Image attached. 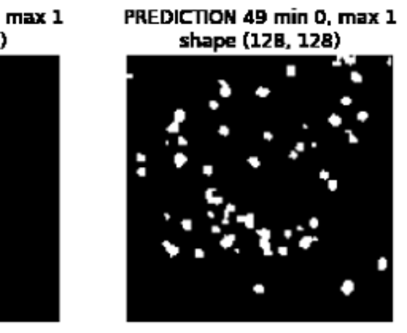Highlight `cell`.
<instances>
[{"instance_id": "obj_1", "label": "cell", "mask_w": 407, "mask_h": 333, "mask_svg": "<svg viewBox=\"0 0 407 333\" xmlns=\"http://www.w3.org/2000/svg\"><path fill=\"white\" fill-rule=\"evenodd\" d=\"M353 290H355V282L352 281V279H347V281H343L341 285V292L348 297V295L353 294Z\"/></svg>"}, {"instance_id": "obj_2", "label": "cell", "mask_w": 407, "mask_h": 333, "mask_svg": "<svg viewBox=\"0 0 407 333\" xmlns=\"http://www.w3.org/2000/svg\"><path fill=\"white\" fill-rule=\"evenodd\" d=\"M173 163H176V166L180 169V168H183L184 165H187L188 163V156L184 155V153H176V155H173Z\"/></svg>"}, {"instance_id": "obj_3", "label": "cell", "mask_w": 407, "mask_h": 333, "mask_svg": "<svg viewBox=\"0 0 407 333\" xmlns=\"http://www.w3.org/2000/svg\"><path fill=\"white\" fill-rule=\"evenodd\" d=\"M236 241V235H226L223 240L220 241V246L223 247V249H229V247H232V244H234Z\"/></svg>"}, {"instance_id": "obj_4", "label": "cell", "mask_w": 407, "mask_h": 333, "mask_svg": "<svg viewBox=\"0 0 407 333\" xmlns=\"http://www.w3.org/2000/svg\"><path fill=\"white\" fill-rule=\"evenodd\" d=\"M184 120H187V112H184L183 109H177L176 112H173V121H177V123H183Z\"/></svg>"}, {"instance_id": "obj_5", "label": "cell", "mask_w": 407, "mask_h": 333, "mask_svg": "<svg viewBox=\"0 0 407 333\" xmlns=\"http://www.w3.org/2000/svg\"><path fill=\"white\" fill-rule=\"evenodd\" d=\"M328 123H330L331 126H334V128H337V126L342 125V118L337 114H331L330 117H328Z\"/></svg>"}, {"instance_id": "obj_6", "label": "cell", "mask_w": 407, "mask_h": 333, "mask_svg": "<svg viewBox=\"0 0 407 333\" xmlns=\"http://www.w3.org/2000/svg\"><path fill=\"white\" fill-rule=\"evenodd\" d=\"M244 225L247 226V228H248V230L255 228V214L248 213V214L245 215V222H244Z\"/></svg>"}, {"instance_id": "obj_7", "label": "cell", "mask_w": 407, "mask_h": 333, "mask_svg": "<svg viewBox=\"0 0 407 333\" xmlns=\"http://www.w3.org/2000/svg\"><path fill=\"white\" fill-rule=\"evenodd\" d=\"M312 246V236H303L299 241V247L301 249H309Z\"/></svg>"}, {"instance_id": "obj_8", "label": "cell", "mask_w": 407, "mask_h": 333, "mask_svg": "<svg viewBox=\"0 0 407 333\" xmlns=\"http://www.w3.org/2000/svg\"><path fill=\"white\" fill-rule=\"evenodd\" d=\"M255 94H256L258 98H267L269 94H271V89L266 88V87H258Z\"/></svg>"}, {"instance_id": "obj_9", "label": "cell", "mask_w": 407, "mask_h": 333, "mask_svg": "<svg viewBox=\"0 0 407 333\" xmlns=\"http://www.w3.org/2000/svg\"><path fill=\"white\" fill-rule=\"evenodd\" d=\"M231 94H232V89H231L229 84H225V87L220 88V96L221 98H231Z\"/></svg>"}, {"instance_id": "obj_10", "label": "cell", "mask_w": 407, "mask_h": 333, "mask_svg": "<svg viewBox=\"0 0 407 333\" xmlns=\"http://www.w3.org/2000/svg\"><path fill=\"white\" fill-rule=\"evenodd\" d=\"M178 131H180V123H177V121H172V123L167 126L169 134H178Z\"/></svg>"}, {"instance_id": "obj_11", "label": "cell", "mask_w": 407, "mask_h": 333, "mask_svg": "<svg viewBox=\"0 0 407 333\" xmlns=\"http://www.w3.org/2000/svg\"><path fill=\"white\" fill-rule=\"evenodd\" d=\"M388 268V260L385 257H380L377 260V269L379 271H385Z\"/></svg>"}, {"instance_id": "obj_12", "label": "cell", "mask_w": 407, "mask_h": 333, "mask_svg": "<svg viewBox=\"0 0 407 333\" xmlns=\"http://www.w3.org/2000/svg\"><path fill=\"white\" fill-rule=\"evenodd\" d=\"M248 165H250L252 168H255V169H258L261 166V160L258 156H248Z\"/></svg>"}, {"instance_id": "obj_13", "label": "cell", "mask_w": 407, "mask_h": 333, "mask_svg": "<svg viewBox=\"0 0 407 333\" xmlns=\"http://www.w3.org/2000/svg\"><path fill=\"white\" fill-rule=\"evenodd\" d=\"M350 80L353 82V83H363V75L359 72H357V71H352L350 72Z\"/></svg>"}, {"instance_id": "obj_14", "label": "cell", "mask_w": 407, "mask_h": 333, "mask_svg": "<svg viewBox=\"0 0 407 333\" xmlns=\"http://www.w3.org/2000/svg\"><path fill=\"white\" fill-rule=\"evenodd\" d=\"M193 226H194V224H193V220H191V219H183V220H182V228H183L184 231H191V230H193Z\"/></svg>"}, {"instance_id": "obj_15", "label": "cell", "mask_w": 407, "mask_h": 333, "mask_svg": "<svg viewBox=\"0 0 407 333\" xmlns=\"http://www.w3.org/2000/svg\"><path fill=\"white\" fill-rule=\"evenodd\" d=\"M285 72H287V77L293 78V77H296V73H298V69H296L294 64H288L287 69H285Z\"/></svg>"}, {"instance_id": "obj_16", "label": "cell", "mask_w": 407, "mask_h": 333, "mask_svg": "<svg viewBox=\"0 0 407 333\" xmlns=\"http://www.w3.org/2000/svg\"><path fill=\"white\" fill-rule=\"evenodd\" d=\"M256 233H258V236H260V237H264V240H271V236H272L271 230H267V228L256 230Z\"/></svg>"}, {"instance_id": "obj_17", "label": "cell", "mask_w": 407, "mask_h": 333, "mask_svg": "<svg viewBox=\"0 0 407 333\" xmlns=\"http://www.w3.org/2000/svg\"><path fill=\"white\" fill-rule=\"evenodd\" d=\"M326 182H328V190H331V192H336L337 187H339V182H337L336 179H331L330 177Z\"/></svg>"}, {"instance_id": "obj_18", "label": "cell", "mask_w": 407, "mask_h": 333, "mask_svg": "<svg viewBox=\"0 0 407 333\" xmlns=\"http://www.w3.org/2000/svg\"><path fill=\"white\" fill-rule=\"evenodd\" d=\"M309 226L312 230H319V226H320V220H319V217H310V220H309Z\"/></svg>"}, {"instance_id": "obj_19", "label": "cell", "mask_w": 407, "mask_h": 333, "mask_svg": "<svg viewBox=\"0 0 407 333\" xmlns=\"http://www.w3.org/2000/svg\"><path fill=\"white\" fill-rule=\"evenodd\" d=\"M218 134H220V136H223V137H228V136L231 134V129H229V126H226V125H221L220 128H218Z\"/></svg>"}, {"instance_id": "obj_20", "label": "cell", "mask_w": 407, "mask_h": 333, "mask_svg": "<svg viewBox=\"0 0 407 333\" xmlns=\"http://www.w3.org/2000/svg\"><path fill=\"white\" fill-rule=\"evenodd\" d=\"M225 203V198L223 197H212L210 198V201H209V204H215V206H220V204H223Z\"/></svg>"}, {"instance_id": "obj_21", "label": "cell", "mask_w": 407, "mask_h": 333, "mask_svg": "<svg viewBox=\"0 0 407 333\" xmlns=\"http://www.w3.org/2000/svg\"><path fill=\"white\" fill-rule=\"evenodd\" d=\"M215 195H216V188H214V187L207 188V190H205V201H207V203H209L210 198L215 197Z\"/></svg>"}, {"instance_id": "obj_22", "label": "cell", "mask_w": 407, "mask_h": 333, "mask_svg": "<svg viewBox=\"0 0 407 333\" xmlns=\"http://www.w3.org/2000/svg\"><path fill=\"white\" fill-rule=\"evenodd\" d=\"M368 118H369V114L366 112V110H361V112L357 114V120L361 121V123H364V121H366Z\"/></svg>"}, {"instance_id": "obj_23", "label": "cell", "mask_w": 407, "mask_h": 333, "mask_svg": "<svg viewBox=\"0 0 407 333\" xmlns=\"http://www.w3.org/2000/svg\"><path fill=\"white\" fill-rule=\"evenodd\" d=\"M167 252H169V255H171V257H177L178 253H180V247L172 244V246L167 249Z\"/></svg>"}, {"instance_id": "obj_24", "label": "cell", "mask_w": 407, "mask_h": 333, "mask_svg": "<svg viewBox=\"0 0 407 333\" xmlns=\"http://www.w3.org/2000/svg\"><path fill=\"white\" fill-rule=\"evenodd\" d=\"M253 292L258 294V295H263L264 292H266V289H264L263 284H255L253 285Z\"/></svg>"}, {"instance_id": "obj_25", "label": "cell", "mask_w": 407, "mask_h": 333, "mask_svg": "<svg viewBox=\"0 0 407 333\" xmlns=\"http://www.w3.org/2000/svg\"><path fill=\"white\" fill-rule=\"evenodd\" d=\"M202 174H204V176H212V174H214V166L212 165L202 166Z\"/></svg>"}, {"instance_id": "obj_26", "label": "cell", "mask_w": 407, "mask_h": 333, "mask_svg": "<svg viewBox=\"0 0 407 333\" xmlns=\"http://www.w3.org/2000/svg\"><path fill=\"white\" fill-rule=\"evenodd\" d=\"M260 247L264 251V249H271V242H269V240H264V237H261L260 240Z\"/></svg>"}, {"instance_id": "obj_27", "label": "cell", "mask_w": 407, "mask_h": 333, "mask_svg": "<svg viewBox=\"0 0 407 333\" xmlns=\"http://www.w3.org/2000/svg\"><path fill=\"white\" fill-rule=\"evenodd\" d=\"M277 252H278V255H282V257H287L288 253H290V249H288V247H285V246H280L278 249H277Z\"/></svg>"}, {"instance_id": "obj_28", "label": "cell", "mask_w": 407, "mask_h": 333, "mask_svg": "<svg viewBox=\"0 0 407 333\" xmlns=\"http://www.w3.org/2000/svg\"><path fill=\"white\" fill-rule=\"evenodd\" d=\"M177 144H178L180 147H187V145H188V139H187V137H184V136H178Z\"/></svg>"}, {"instance_id": "obj_29", "label": "cell", "mask_w": 407, "mask_h": 333, "mask_svg": "<svg viewBox=\"0 0 407 333\" xmlns=\"http://www.w3.org/2000/svg\"><path fill=\"white\" fill-rule=\"evenodd\" d=\"M352 98L350 96H343V98H341V104L342 105H346V107H348V105H352Z\"/></svg>"}, {"instance_id": "obj_30", "label": "cell", "mask_w": 407, "mask_h": 333, "mask_svg": "<svg viewBox=\"0 0 407 333\" xmlns=\"http://www.w3.org/2000/svg\"><path fill=\"white\" fill-rule=\"evenodd\" d=\"M294 150L298 152V153L304 152V150H305V144H304V142H301V141H299V142H296V147H294Z\"/></svg>"}, {"instance_id": "obj_31", "label": "cell", "mask_w": 407, "mask_h": 333, "mask_svg": "<svg viewBox=\"0 0 407 333\" xmlns=\"http://www.w3.org/2000/svg\"><path fill=\"white\" fill-rule=\"evenodd\" d=\"M343 62H346V64H348V66H353L357 62V57L355 56H347L346 60H343Z\"/></svg>"}, {"instance_id": "obj_32", "label": "cell", "mask_w": 407, "mask_h": 333, "mask_svg": "<svg viewBox=\"0 0 407 333\" xmlns=\"http://www.w3.org/2000/svg\"><path fill=\"white\" fill-rule=\"evenodd\" d=\"M135 160L139 163H145L146 161V155H145V153H140V152L135 153Z\"/></svg>"}, {"instance_id": "obj_33", "label": "cell", "mask_w": 407, "mask_h": 333, "mask_svg": "<svg viewBox=\"0 0 407 333\" xmlns=\"http://www.w3.org/2000/svg\"><path fill=\"white\" fill-rule=\"evenodd\" d=\"M263 137H264V141H267V142L274 141V134L271 133V131H264V133H263Z\"/></svg>"}, {"instance_id": "obj_34", "label": "cell", "mask_w": 407, "mask_h": 333, "mask_svg": "<svg viewBox=\"0 0 407 333\" xmlns=\"http://www.w3.org/2000/svg\"><path fill=\"white\" fill-rule=\"evenodd\" d=\"M135 174L139 177H145L146 176V169L144 168V166H140V168H137V171H135Z\"/></svg>"}, {"instance_id": "obj_35", "label": "cell", "mask_w": 407, "mask_h": 333, "mask_svg": "<svg viewBox=\"0 0 407 333\" xmlns=\"http://www.w3.org/2000/svg\"><path fill=\"white\" fill-rule=\"evenodd\" d=\"M194 257L196 258H204L205 257V252H204V249H194Z\"/></svg>"}, {"instance_id": "obj_36", "label": "cell", "mask_w": 407, "mask_h": 333, "mask_svg": "<svg viewBox=\"0 0 407 333\" xmlns=\"http://www.w3.org/2000/svg\"><path fill=\"white\" fill-rule=\"evenodd\" d=\"M209 107H210V110H218L220 102H216V100H209Z\"/></svg>"}, {"instance_id": "obj_37", "label": "cell", "mask_w": 407, "mask_h": 333, "mask_svg": "<svg viewBox=\"0 0 407 333\" xmlns=\"http://www.w3.org/2000/svg\"><path fill=\"white\" fill-rule=\"evenodd\" d=\"M319 176H320V179H323V181H328V179H330V177H331V174H330V172H328V171H326V169H323V171H320V174H319Z\"/></svg>"}, {"instance_id": "obj_38", "label": "cell", "mask_w": 407, "mask_h": 333, "mask_svg": "<svg viewBox=\"0 0 407 333\" xmlns=\"http://www.w3.org/2000/svg\"><path fill=\"white\" fill-rule=\"evenodd\" d=\"M348 142H350V144H358L359 139H358V137L355 134L350 133V134H348Z\"/></svg>"}, {"instance_id": "obj_39", "label": "cell", "mask_w": 407, "mask_h": 333, "mask_svg": "<svg viewBox=\"0 0 407 333\" xmlns=\"http://www.w3.org/2000/svg\"><path fill=\"white\" fill-rule=\"evenodd\" d=\"M225 210H228V213H229V214H232V213H236V210H237V208H236V204H231V203H229V204H226V208H225Z\"/></svg>"}, {"instance_id": "obj_40", "label": "cell", "mask_w": 407, "mask_h": 333, "mask_svg": "<svg viewBox=\"0 0 407 333\" xmlns=\"http://www.w3.org/2000/svg\"><path fill=\"white\" fill-rule=\"evenodd\" d=\"M298 156H299V153L296 152V150H292V152L288 153V158H290V160H298Z\"/></svg>"}, {"instance_id": "obj_41", "label": "cell", "mask_w": 407, "mask_h": 333, "mask_svg": "<svg viewBox=\"0 0 407 333\" xmlns=\"http://www.w3.org/2000/svg\"><path fill=\"white\" fill-rule=\"evenodd\" d=\"M210 231H212V233H214V235H220V233H221V228H220V226H218V225H214V226H212V228H210Z\"/></svg>"}, {"instance_id": "obj_42", "label": "cell", "mask_w": 407, "mask_h": 333, "mask_svg": "<svg viewBox=\"0 0 407 333\" xmlns=\"http://www.w3.org/2000/svg\"><path fill=\"white\" fill-rule=\"evenodd\" d=\"M332 66H334V67H341L342 66V60H341V57H336V60L332 61Z\"/></svg>"}, {"instance_id": "obj_43", "label": "cell", "mask_w": 407, "mask_h": 333, "mask_svg": "<svg viewBox=\"0 0 407 333\" xmlns=\"http://www.w3.org/2000/svg\"><path fill=\"white\" fill-rule=\"evenodd\" d=\"M283 236L287 237V240H290V237L293 236V231H292V230H285V231H283Z\"/></svg>"}, {"instance_id": "obj_44", "label": "cell", "mask_w": 407, "mask_h": 333, "mask_svg": "<svg viewBox=\"0 0 407 333\" xmlns=\"http://www.w3.org/2000/svg\"><path fill=\"white\" fill-rule=\"evenodd\" d=\"M171 246H172V242H171V241H167V240H166V241H162V247H164V249H166V251H167Z\"/></svg>"}, {"instance_id": "obj_45", "label": "cell", "mask_w": 407, "mask_h": 333, "mask_svg": "<svg viewBox=\"0 0 407 333\" xmlns=\"http://www.w3.org/2000/svg\"><path fill=\"white\" fill-rule=\"evenodd\" d=\"M264 255H266V257H272L274 255L272 247H271V249H264Z\"/></svg>"}, {"instance_id": "obj_46", "label": "cell", "mask_w": 407, "mask_h": 333, "mask_svg": "<svg viewBox=\"0 0 407 333\" xmlns=\"http://www.w3.org/2000/svg\"><path fill=\"white\" fill-rule=\"evenodd\" d=\"M236 220H237V224H244V222H245V215H239Z\"/></svg>"}, {"instance_id": "obj_47", "label": "cell", "mask_w": 407, "mask_h": 333, "mask_svg": "<svg viewBox=\"0 0 407 333\" xmlns=\"http://www.w3.org/2000/svg\"><path fill=\"white\" fill-rule=\"evenodd\" d=\"M221 224H223V225H229V217H225L223 215V219H221Z\"/></svg>"}, {"instance_id": "obj_48", "label": "cell", "mask_w": 407, "mask_h": 333, "mask_svg": "<svg viewBox=\"0 0 407 333\" xmlns=\"http://www.w3.org/2000/svg\"><path fill=\"white\" fill-rule=\"evenodd\" d=\"M207 217H209V219H215V213H214V210H209Z\"/></svg>"}, {"instance_id": "obj_49", "label": "cell", "mask_w": 407, "mask_h": 333, "mask_svg": "<svg viewBox=\"0 0 407 333\" xmlns=\"http://www.w3.org/2000/svg\"><path fill=\"white\" fill-rule=\"evenodd\" d=\"M126 77H128V80H132V78H134V73H132V72H129V73H128V75H126Z\"/></svg>"}, {"instance_id": "obj_50", "label": "cell", "mask_w": 407, "mask_h": 333, "mask_svg": "<svg viewBox=\"0 0 407 333\" xmlns=\"http://www.w3.org/2000/svg\"><path fill=\"white\" fill-rule=\"evenodd\" d=\"M218 83H220V87H225V84H228V82H226V80H218Z\"/></svg>"}, {"instance_id": "obj_51", "label": "cell", "mask_w": 407, "mask_h": 333, "mask_svg": "<svg viewBox=\"0 0 407 333\" xmlns=\"http://www.w3.org/2000/svg\"><path fill=\"white\" fill-rule=\"evenodd\" d=\"M164 217H166V220H171V214H169V213L164 214Z\"/></svg>"}, {"instance_id": "obj_52", "label": "cell", "mask_w": 407, "mask_h": 333, "mask_svg": "<svg viewBox=\"0 0 407 333\" xmlns=\"http://www.w3.org/2000/svg\"><path fill=\"white\" fill-rule=\"evenodd\" d=\"M298 231H304V226L303 225H298V228H296Z\"/></svg>"}]
</instances>
